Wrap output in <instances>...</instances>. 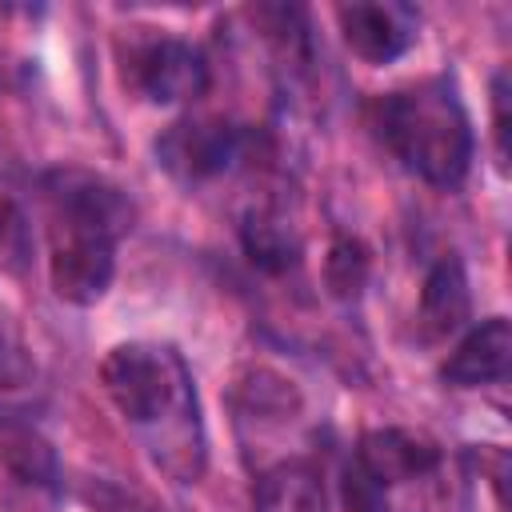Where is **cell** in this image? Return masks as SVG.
Segmentation results:
<instances>
[{"instance_id":"6","label":"cell","mask_w":512,"mask_h":512,"mask_svg":"<svg viewBox=\"0 0 512 512\" xmlns=\"http://www.w3.org/2000/svg\"><path fill=\"white\" fill-rule=\"evenodd\" d=\"M344 44L368 60V64H388L408 52L416 40V12L396 0H356L336 8Z\"/></svg>"},{"instance_id":"3","label":"cell","mask_w":512,"mask_h":512,"mask_svg":"<svg viewBox=\"0 0 512 512\" xmlns=\"http://www.w3.org/2000/svg\"><path fill=\"white\" fill-rule=\"evenodd\" d=\"M100 380L112 404L132 424L156 428L164 420H176L184 428H196L192 380L176 352L152 344H116L100 364Z\"/></svg>"},{"instance_id":"15","label":"cell","mask_w":512,"mask_h":512,"mask_svg":"<svg viewBox=\"0 0 512 512\" xmlns=\"http://www.w3.org/2000/svg\"><path fill=\"white\" fill-rule=\"evenodd\" d=\"M344 508L348 512H388V492L384 484L360 464L352 460L344 468Z\"/></svg>"},{"instance_id":"7","label":"cell","mask_w":512,"mask_h":512,"mask_svg":"<svg viewBox=\"0 0 512 512\" xmlns=\"http://www.w3.org/2000/svg\"><path fill=\"white\" fill-rule=\"evenodd\" d=\"M512 364V324L504 316H492L484 324H476L444 360L440 376L452 388H480L492 384L508 372Z\"/></svg>"},{"instance_id":"10","label":"cell","mask_w":512,"mask_h":512,"mask_svg":"<svg viewBox=\"0 0 512 512\" xmlns=\"http://www.w3.org/2000/svg\"><path fill=\"white\" fill-rule=\"evenodd\" d=\"M468 320V280L456 256H440L424 276L420 292V328L424 336H448Z\"/></svg>"},{"instance_id":"5","label":"cell","mask_w":512,"mask_h":512,"mask_svg":"<svg viewBox=\"0 0 512 512\" xmlns=\"http://www.w3.org/2000/svg\"><path fill=\"white\" fill-rule=\"evenodd\" d=\"M128 76L156 104L192 100V96H200L208 88V64H204V56L192 44L172 40V36H160V40L140 44L132 52V60H128Z\"/></svg>"},{"instance_id":"12","label":"cell","mask_w":512,"mask_h":512,"mask_svg":"<svg viewBox=\"0 0 512 512\" xmlns=\"http://www.w3.org/2000/svg\"><path fill=\"white\" fill-rule=\"evenodd\" d=\"M240 240H244L248 260L264 272H284L300 260V240L272 212H248L244 224H240Z\"/></svg>"},{"instance_id":"16","label":"cell","mask_w":512,"mask_h":512,"mask_svg":"<svg viewBox=\"0 0 512 512\" xmlns=\"http://www.w3.org/2000/svg\"><path fill=\"white\" fill-rule=\"evenodd\" d=\"M492 132H496V156L504 168L508 164V76L504 72L492 80Z\"/></svg>"},{"instance_id":"1","label":"cell","mask_w":512,"mask_h":512,"mask_svg":"<svg viewBox=\"0 0 512 512\" xmlns=\"http://www.w3.org/2000/svg\"><path fill=\"white\" fill-rule=\"evenodd\" d=\"M124 196L84 172L56 176L48 228V280L68 304H96L116 272V240L128 232Z\"/></svg>"},{"instance_id":"4","label":"cell","mask_w":512,"mask_h":512,"mask_svg":"<svg viewBox=\"0 0 512 512\" xmlns=\"http://www.w3.org/2000/svg\"><path fill=\"white\" fill-rule=\"evenodd\" d=\"M244 152V132L228 120H176L156 140V164L176 180H208L232 168Z\"/></svg>"},{"instance_id":"17","label":"cell","mask_w":512,"mask_h":512,"mask_svg":"<svg viewBox=\"0 0 512 512\" xmlns=\"http://www.w3.org/2000/svg\"><path fill=\"white\" fill-rule=\"evenodd\" d=\"M8 220H12V204L0 196V240H4V232H8Z\"/></svg>"},{"instance_id":"2","label":"cell","mask_w":512,"mask_h":512,"mask_svg":"<svg viewBox=\"0 0 512 512\" xmlns=\"http://www.w3.org/2000/svg\"><path fill=\"white\" fill-rule=\"evenodd\" d=\"M380 140L428 184L456 188L472 160V128L444 80H424L392 92L376 108Z\"/></svg>"},{"instance_id":"8","label":"cell","mask_w":512,"mask_h":512,"mask_svg":"<svg viewBox=\"0 0 512 512\" xmlns=\"http://www.w3.org/2000/svg\"><path fill=\"white\" fill-rule=\"evenodd\" d=\"M356 460L388 488V484H404V480L432 472L440 464V448L428 436L408 432V428H376L360 440Z\"/></svg>"},{"instance_id":"11","label":"cell","mask_w":512,"mask_h":512,"mask_svg":"<svg viewBox=\"0 0 512 512\" xmlns=\"http://www.w3.org/2000/svg\"><path fill=\"white\" fill-rule=\"evenodd\" d=\"M0 464L20 484L48 488L56 480V452H52V444L40 432L24 428V424H0Z\"/></svg>"},{"instance_id":"14","label":"cell","mask_w":512,"mask_h":512,"mask_svg":"<svg viewBox=\"0 0 512 512\" xmlns=\"http://www.w3.org/2000/svg\"><path fill=\"white\" fill-rule=\"evenodd\" d=\"M240 396L248 404V412H260V416H272V420H288V412H296V388L284 380V376H272L264 368L248 372V380L240 384Z\"/></svg>"},{"instance_id":"13","label":"cell","mask_w":512,"mask_h":512,"mask_svg":"<svg viewBox=\"0 0 512 512\" xmlns=\"http://www.w3.org/2000/svg\"><path fill=\"white\" fill-rule=\"evenodd\" d=\"M368 268H372L368 248L356 236H336L324 256V284L336 300H356L360 288L368 284Z\"/></svg>"},{"instance_id":"9","label":"cell","mask_w":512,"mask_h":512,"mask_svg":"<svg viewBox=\"0 0 512 512\" xmlns=\"http://www.w3.org/2000/svg\"><path fill=\"white\" fill-rule=\"evenodd\" d=\"M256 512H328L324 476L308 460H280L252 488Z\"/></svg>"}]
</instances>
